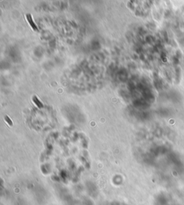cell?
<instances>
[{
    "label": "cell",
    "instance_id": "2",
    "mask_svg": "<svg viewBox=\"0 0 184 205\" xmlns=\"http://www.w3.org/2000/svg\"><path fill=\"white\" fill-rule=\"evenodd\" d=\"M32 102L35 103V105H36L37 107H38L39 109H42V107H44V105H43V103H42V102H41L40 100L39 99H38V97H37L36 96H32Z\"/></svg>",
    "mask_w": 184,
    "mask_h": 205
},
{
    "label": "cell",
    "instance_id": "3",
    "mask_svg": "<svg viewBox=\"0 0 184 205\" xmlns=\"http://www.w3.org/2000/svg\"><path fill=\"white\" fill-rule=\"evenodd\" d=\"M5 122H6L9 125V126H12V125H13V122H12V119H11L9 117L7 116V115L6 116H5Z\"/></svg>",
    "mask_w": 184,
    "mask_h": 205
},
{
    "label": "cell",
    "instance_id": "1",
    "mask_svg": "<svg viewBox=\"0 0 184 205\" xmlns=\"http://www.w3.org/2000/svg\"><path fill=\"white\" fill-rule=\"evenodd\" d=\"M26 19L27 21L28 22V23H29V25H30V27L32 28V29L35 31H38V26H37L36 24L35 23V22H34L33 20H32V15H31L30 14H27Z\"/></svg>",
    "mask_w": 184,
    "mask_h": 205
}]
</instances>
